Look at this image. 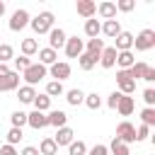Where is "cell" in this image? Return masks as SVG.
I'll return each instance as SVG.
<instances>
[{"mask_svg": "<svg viewBox=\"0 0 155 155\" xmlns=\"http://www.w3.org/2000/svg\"><path fill=\"white\" fill-rule=\"evenodd\" d=\"M29 27L34 29V34H48L53 29V12H39L34 19H29Z\"/></svg>", "mask_w": 155, "mask_h": 155, "instance_id": "6da1fadb", "label": "cell"}, {"mask_svg": "<svg viewBox=\"0 0 155 155\" xmlns=\"http://www.w3.org/2000/svg\"><path fill=\"white\" fill-rule=\"evenodd\" d=\"M46 75H48V68H46V65H41V63H31V65L22 73V78L27 80V85H29V87H34L36 82H41Z\"/></svg>", "mask_w": 155, "mask_h": 155, "instance_id": "7a4b0ae2", "label": "cell"}, {"mask_svg": "<svg viewBox=\"0 0 155 155\" xmlns=\"http://www.w3.org/2000/svg\"><path fill=\"white\" fill-rule=\"evenodd\" d=\"M133 48L136 51H150V48H155V29H143L138 36H133Z\"/></svg>", "mask_w": 155, "mask_h": 155, "instance_id": "3957f363", "label": "cell"}, {"mask_svg": "<svg viewBox=\"0 0 155 155\" xmlns=\"http://www.w3.org/2000/svg\"><path fill=\"white\" fill-rule=\"evenodd\" d=\"M114 138H119V140L126 143V145L136 143V126H133L131 121H121V124L116 126V136H114Z\"/></svg>", "mask_w": 155, "mask_h": 155, "instance_id": "277c9868", "label": "cell"}, {"mask_svg": "<svg viewBox=\"0 0 155 155\" xmlns=\"http://www.w3.org/2000/svg\"><path fill=\"white\" fill-rule=\"evenodd\" d=\"M48 73H51V78H53L56 82H63V80L70 78L73 68H70V63H65V61H56L53 65H48Z\"/></svg>", "mask_w": 155, "mask_h": 155, "instance_id": "5b68a950", "label": "cell"}, {"mask_svg": "<svg viewBox=\"0 0 155 155\" xmlns=\"http://www.w3.org/2000/svg\"><path fill=\"white\" fill-rule=\"evenodd\" d=\"M116 85H119V92L121 94H128L131 97L136 92V80L128 75V70H119L116 73Z\"/></svg>", "mask_w": 155, "mask_h": 155, "instance_id": "8992f818", "label": "cell"}, {"mask_svg": "<svg viewBox=\"0 0 155 155\" xmlns=\"http://www.w3.org/2000/svg\"><path fill=\"white\" fill-rule=\"evenodd\" d=\"M63 48H65V56H68V58H80V56L85 53V41L78 39V36H68Z\"/></svg>", "mask_w": 155, "mask_h": 155, "instance_id": "52a82bcc", "label": "cell"}, {"mask_svg": "<svg viewBox=\"0 0 155 155\" xmlns=\"http://www.w3.org/2000/svg\"><path fill=\"white\" fill-rule=\"evenodd\" d=\"M29 19H31V17H29L27 10H15L12 17H10V29H12V31H22V29L29 24Z\"/></svg>", "mask_w": 155, "mask_h": 155, "instance_id": "ba28073f", "label": "cell"}, {"mask_svg": "<svg viewBox=\"0 0 155 155\" xmlns=\"http://www.w3.org/2000/svg\"><path fill=\"white\" fill-rule=\"evenodd\" d=\"M65 39H68V34H65L61 27H53V29L48 31V48H53V51L63 48V46H65Z\"/></svg>", "mask_w": 155, "mask_h": 155, "instance_id": "9c48e42d", "label": "cell"}, {"mask_svg": "<svg viewBox=\"0 0 155 155\" xmlns=\"http://www.w3.org/2000/svg\"><path fill=\"white\" fill-rule=\"evenodd\" d=\"M19 73H15V70H10L7 75H2L0 78V92H12V90H19Z\"/></svg>", "mask_w": 155, "mask_h": 155, "instance_id": "30bf717a", "label": "cell"}, {"mask_svg": "<svg viewBox=\"0 0 155 155\" xmlns=\"http://www.w3.org/2000/svg\"><path fill=\"white\" fill-rule=\"evenodd\" d=\"M75 10H78L80 17L92 19V17L97 15V2H94V0H78V2H75Z\"/></svg>", "mask_w": 155, "mask_h": 155, "instance_id": "8fae6325", "label": "cell"}, {"mask_svg": "<svg viewBox=\"0 0 155 155\" xmlns=\"http://www.w3.org/2000/svg\"><path fill=\"white\" fill-rule=\"evenodd\" d=\"M75 140V131L70 126H63V128H56V136H53V143L61 148V145H70Z\"/></svg>", "mask_w": 155, "mask_h": 155, "instance_id": "7c38bea8", "label": "cell"}, {"mask_svg": "<svg viewBox=\"0 0 155 155\" xmlns=\"http://www.w3.org/2000/svg\"><path fill=\"white\" fill-rule=\"evenodd\" d=\"M27 124L34 128V131H41V128H46L48 126V119H46V114L44 111H31V114H27Z\"/></svg>", "mask_w": 155, "mask_h": 155, "instance_id": "4fadbf2b", "label": "cell"}, {"mask_svg": "<svg viewBox=\"0 0 155 155\" xmlns=\"http://www.w3.org/2000/svg\"><path fill=\"white\" fill-rule=\"evenodd\" d=\"M46 119H48V126H53V128H63V126H68V114H65V111H61V109L48 111V114H46Z\"/></svg>", "mask_w": 155, "mask_h": 155, "instance_id": "5bb4252c", "label": "cell"}, {"mask_svg": "<svg viewBox=\"0 0 155 155\" xmlns=\"http://www.w3.org/2000/svg\"><path fill=\"white\" fill-rule=\"evenodd\" d=\"M114 48H116V51H131V48H133V34H131V31H121V34L114 39Z\"/></svg>", "mask_w": 155, "mask_h": 155, "instance_id": "9a60e30c", "label": "cell"}, {"mask_svg": "<svg viewBox=\"0 0 155 155\" xmlns=\"http://www.w3.org/2000/svg\"><path fill=\"white\" fill-rule=\"evenodd\" d=\"M99 65L102 68H114L116 65V48L114 46H104V51L99 53Z\"/></svg>", "mask_w": 155, "mask_h": 155, "instance_id": "2e32d148", "label": "cell"}, {"mask_svg": "<svg viewBox=\"0 0 155 155\" xmlns=\"http://www.w3.org/2000/svg\"><path fill=\"white\" fill-rule=\"evenodd\" d=\"M133 109H136V102H133V97H128V94H121V97H119V104H116V111H119L121 116H131V114H133Z\"/></svg>", "mask_w": 155, "mask_h": 155, "instance_id": "e0dca14e", "label": "cell"}, {"mask_svg": "<svg viewBox=\"0 0 155 155\" xmlns=\"http://www.w3.org/2000/svg\"><path fill=\"white\" fill-rule=\"evenodd\" d=\"M97 15H99L104 22H107V19H116V5L109 2V0H104V2L97 5Z\"/></svg>", "mask_w": 155, "mask_h": 155, "instance_id": "ac0fdd59", "label": "cell"}, {"mask_svg": "<svg viewBox=\"0 0 155 155\" xmlns=\"http://www.w3.org/2000/svg\"><path fill=\"white\" fill-rule=\"evenodd\" d=\"M121 31H124V29H121L119 19H107V22L102 24V31H99V34H104V36H109V39H116Z\"/></svg>", "mask_w": 155, "mask_h": 155, "instance_id": "d6986e66", "label": "cell"}, {"mask_svg": "<svg viewBox=\"0 0 155 155\" xmlns=\"http://www.w3.org/2000/svg\"><path fill=\"white\" fill-rule=\"evenodd\" d=\"M133 63H136L133 51H116V65H119V70H128Z\"/></svg>", "mask_w": 155, "mask_h": 155, "instance_id": "ffe728a7", "label": "cell"}, {"mask_svg": "<svg viewBox=\"0 0 155 155\" xmlns=\"http://www.w3.org/2000/svg\"><path fill=\"white\" fill-rule=\"evenodd\" d=\"M104 51V41L97 36V39H87V44H85V53H90L92 58H97L99 61V53Z\"/></svg>", "mask_w": 155, "mask_h": 155, "instance_id": "44dd1931", "label": "cell"}, {"mask_svg": "<svg viewBox=\"0 0 155 155\" xmlns=\"http://www.w3.org/2000/svg\"><path fill=\"white\" fill-rule=\"evenodd\" d=\"M36 53H39V63H41V65H46V68H48V65H53V63L58 61V53H56L53 48H48V46H46V48H39Z\"/></svg>", "mask_w": 155, "mask_h": 155, "instance_id": "7402d4cb", "label": "cell"}, {"mask_svg": "<svg viewBox=\"0 0 155 155\" xmlns=\"http://www.w3.org/2000/svg\"><path fill=\"white\" fill-rule=\"evenodd\" d=\"M148 68H150L148 63H143V61H138V63H133V65L128 68V75H131V78H133V80L138 82V80H143V78H145V73H148Z\"/></svg>", "mask_w": 155, "mask_h": 155, "instance_id": "603a6c76", "label": "cell"}, {"mask_svg": "<svg viewBox=\"0 0 155 155\" xmlns=\"http://www.w3.org/2000/svg\"><path fill=\"white\" fill-rule=\"evenodd\" d=\"M34 97H36V90H34V87H29V85H22V87L17 90V99H19L22 104H31V102H34Z\"/></svg>", "mask_w": 155, "mask_h": 155, "instance_id": "cb8c5ba5", "label": "cell"}, {"mask_svg": "<svg viewBox=\"0 0 155 155\" xmlns=\"http://www.w3.org/2000/svg\"><path fill=\"white\" fill-rule=\"evenodd\" d=\"M65 99H68V104H70V107H78V104H82V102H85V92H82L80 87H73V90H68V92H65Z\"/></svg>", "mask_w": 155, "mask_h": 155, "instance_id": "d4e9b609", "label": "cell"}, {"mask_svg": "<svg viewBox=\"0 0 155 155\" xmlns=\"http://www.w3.org/2000/svg\"><path fill=\"white\" fill-rule=\"evenodd\" d=\"M31 104H34V109H36V111H44V114H46V111L51 109V97H48V94H39V92H36V97H34V102H31Z\"/></svg>", "mask_w": 155, "mask_h": 155, "instance_id": "484cf974", "label": "cell"}, {"mask_svg": "<svg viewBox=\"0 0 155 155\" xmlns=\"http://www.w3.org/2000/svg\"><path fill=\"white\" fill-rule=\"evenodd\" d=\"M107 148H109V153H111V155H131L128 145H126V143H121L119 138H111V143H109Z\"/></svg>", "mask_w": 155, "mask_h": 155, "instance_id": "4316f807", "label": "cell"}, {"mask_svg": "<svg viewBox=\"0 0 155 155\" xmlns=\"http://www.w3.org/2000/svg\"><path fill=\"white\" fill-rule=\"evenodd\" d=\"M99 31H102V24H99L94 17H92V19H85V34H87L90 39H97Z\"/></svg>", "mask_w": 155, "mask_h": 155, "instance_id": "83f0119b", "label": "cell"}, {"mask_svg": "<svg viewBox=\"0 0 155 155\" xmlns=\"http://www.w3.org/2000/svg\"><path fill=\"white\" fill-rule=\"evenodd\" d=\"M36 150H39V155H56L58 153V145L53 143V138H44Z\"/></svg>", "mask_w": 155, "mask_h": 155, "instance_id": "f1b7e54d", "label": "cell"}, {"mask_svg": "<svg viewBox=\"0 0 155 155\" xmlns=\"http://www.w3.org/2000/svg\"><path fill=\"white\" fill-rule=\"evenodd\" d=\"M39 51V41L36 39H22V56H34Z\"/></svg>", "mask_w": 155, "mask_h": 155, "instance_id": "f546056e", "label": "cell"}, {"mask_svg": "<svg viewBox=\"0 0 155 155\" xmlns=\"http://www.w3.org/2000/svg\"><path fill=\"white\" fill-rule=\"evenodd\" d=\"M44 94H48V97H58V94H65V90H63V82L48 80V82H46V92H44Z\"/></svg>", "mask_w": 155, "mask_h": 155, "instance_id": "4dcf8cb0", "label": "cell"}, {"mask_svg": "<svg viewBox=\"0 0 155 155\" xmlns=\"http://www.w3.org/2000/svg\"><path fill=\"white\" fill-rule=\"evenodd\" d=\"M87 109H92V111H97L99 107H102V97L97 94V92H90V94H85V102H82Z\"/></svg>", "mask_w": 155, "mask_h": 155, "instance_id": "1f68e13d", "label": "cell"}, {"mask_svg": "<svg viewBox=\"0 0 155 155\" xmlns=\"http://www.w3.org/2000/svg\"><path fill=\"white\" fill-rule=\"evenodd\" d=\"M140 121H143V126H155V107H145L143 111H140Z\"/></svg>", "mask_w": 155, "mask_h": 155, "instance_id": "d6a6232c", "label": "cell"}, {"mask_svg": "<svg viewBox=\"0 0 155 155\" xmlns=\"http://www.w3.org/2000/svg\"><path fill=\"white\" fill-rule=\"evenodd\" d=\"M10 124H12V128H22L27 124V111H12L10 114Z\"/></svg>", "mask_w": 155, "mask_h": 155, "instance_id": "836d02e7", "label": "cell"}, {"mask_svg": "<svg viewBox=\"0 0 155 155\" xmlns=\"http://www.w3.org/2000/svg\"><path fill=\"white\" fill-rule=\"evenodd\" d=\"M78 63H80V68H82V70H92V68H94L99 61H97V58H92L90 53H82V56L78 58Z\"/></svg>", "mask_w": 155, "mask_h": 155, "instance_id": "e575fe53", "label": "cell"}, {"mask_svg": "<svg viewBox=\"0 0 155 155\" xmlns=\"http://www.w3.org/2000/svg\"><path fill=\"white\" fill-rule=\"evenodd\" d=\"M68 155H87V145L82 140H73L68 145Z\"/></svg>", "mask_w": 155, "mask_h": 155, "instance_id": "d590c367", "label": "cell"}, {"mask_svg": "<svg viewBox=\"0 0 155 155\" xmlns=\"http://www.w3.org/2000/svg\"><path fill=\"white\" fill-rule=\"evenodd\" d=\"M15 58V48L10 44H0V63H7Z\"/></svg>", "mask_w": 155, "mask_h": 155, "instance_id": "8d00e7d4", "label": "cell"}, {"mask_svg": "<svg viewBox=\"0 0 155 155\" xmlns=\"http://www.w3.org/2000/svg\"><path fill=\"white\" fill-rule=\"evenodd\" d=\"M15 61V73H24L29 65H31V61L27 58V56H17V58H12Z\"/></svg>", "mask_w": 155, "mask_h": 155, "instance_id": "74e56055", "label": "cell"}, {"mask_svg": "<svg viewBox=\"0 0 155 155\" xmlns=\"http://www.w3.org/2000/svg\"><path fill=\"white\" fill-rule=\"evenodd\" d=\"M22 138H24L22 128H10V131H7V145H17Z\"/></svg>", "mask_w": 155, "mask_h": 155, "instance_id": "f35d334b", "label": "cell"}, {"mask_svg": "<svg viewBox=\"0 0 155 155\" xmlns=\"http://www.w3.org/2000/svg\"><path fill=\"white\" fill-rule=\"evenodd\" d=\"M114 5H116V12H131V10H136V0H119Z\"/></svg>", "mask_w": 155, "mask_h": 155, "instance_id": "ab89813d", "label": "cell"}, {"mask_svg": "<svg viewBox=\"0 0 155 155\" xmlns=\"http://www.w3.org/2000/svg\"><path fill=\"white\" fill-rule=\"evenodd\" d=\"M87 155H109V148L102 145V143H97V145H92V148L87 150Z\"/></svg>", "mask_w": 155, "mask_h": 155, "instance_id": "60d3db41", "label": "cell"}, {"mask_svg": "<svg viewBox=\"0 0 155 155\" xmlns=\"http://www.w3.org/2000/svg\"><path fill=\"white\" fill-rule=\"evenodd\" d=\"M143 99H145V104H148V107H155V90H153V87H148V90L143 92Z\"/></svg>", "mask_w": 155, "mask_h": 155, "instance_id": "b9f144b4", "label": "cell"}, {"mask_svg": "<svg viewBox=\"0 0 155 155\" xmlns=\"http://www.w3.org/2000/svg\"><path fill=\"white\" fill-rule=\"evenodd\" d=\"M119 97H121V92H119V90H114V92L109 94V99H107V107H109V109H116V104H119Z\"/></svg>", "mask_w": 155, "mask_h": 155, "instance_id": "7bdbcfd3", "label": "cell"}, {"mask_svg": "<svg viewBox=\"0 0 155 155\" xmlns=\"http://www.w3.org/2000/svg\"><path fill=\"white\" fill-rule=\"evenodd\" d=\"M148 136H150V128H148V126H143V124H140V126H138V128H136V140H145V138H148Z\"/></svg>", "mask_w": 155, "mask_h": 155, "instance_id": "ee69618b", "label": "cell"}, {"mask_svg": "<svg viewBox=\"0 0 155 155\" xmlns=\"http://www.w3.org/2000/svg\"><path fill=\"white\" fill-rule=\"evenodd\" d=\"M0 155H19V150H17L15 145H7V143H5V145L0 148Z\"/></svg>", "mask_w": 155, "mask_h": 155, "instance_id": "f6af8a7d", "label": "cell"}, {"mask_svg": "<svg viewBox=\"0 0 155 155\" xmlns=\"http://www.w3.org/2000/svg\"><path fill=\"white\" fill-rule=\"evenodd\" d=\"M143 80H145V82H155V68H153V65L148 68V73H145V78H143Z\"/></svg>", "mask_w": 155, "mask_h": 155, "instance_id": "bcb514c9", "label": "cell"}, {"mask_svg": "<svg viewBox=\"0 0 155 155\" xmlns=\"http://www.w3.org/2000/svg\"><path fill=\"white\" fill-rule=\"evenodd\" d=\"M19 155H39V150L34 148V145H27V148H22V153Z\"/></svg>", "mask_w": 155, "mask_h": 155, "instance_id": "7dc6e473", "label": "cell"}, {"mask_svg": "<svg viewBox=\"0 0 155 155\" xmlns=\"http://www.w3.org/2000/svg\"><path fill=\"white\" fill-rule=\"evenodd\" d=\"M7 73H10V68H7V63H0V78H2V75H7Z\"/></svg>", "mask_w": 155, "mask_h": 155, "instance_id": "c3c4849f", "label": "cell"}, {"mask_svg": "<svg viewBox=\"0 0 155 155\" xmlns=\"http://www.w3.org/2000/svg\"><path fill=\"white\" fill-rule=\"evenodd\" d=\"M2 15H5V2L0 0V17H2Z\"/></svg>", "mask_w": 155, "mask_h": 155, "instance_id": "681fc988", "label": "cell"}]
</instances>
